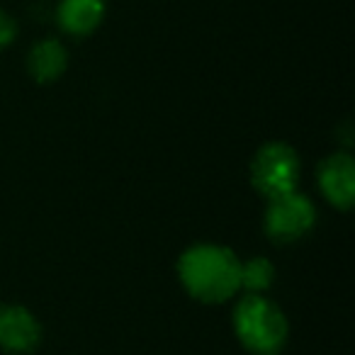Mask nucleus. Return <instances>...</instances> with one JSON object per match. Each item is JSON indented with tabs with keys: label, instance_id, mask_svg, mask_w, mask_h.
Listing matches in <instances>:
<instances>
[{
	"label": "nucleus",
	"instance_id": "f257e3e1",
	"mask_svg": "<svg viewBox=\"0 0 355 355\" xmlns=\"http://www.w3.org/2000/svg\"><path fill=\"white\" fill-rule=\"evenodd\" d=\"M178 275L195 300L214 304V302H224L239 292L241 261L224 246L198 243L180 256Z\"/></svg>",
	"mask_w": 355,
	"mask_h": 355
},
{
	"label": "nucleus",
	"instance_id": "f03ea898",
	"mask_svg": "<svg viewBox=\"0 0 355 355\" xmlns=\"http://www.w3.org/2000/svg\"><path fill=\"white\" fill-rule=\"evenodd\" d=\"M234 329L256 355H277L287 340V319L277 304L263 295H248L234 309Z\"/></svg>",
	"mask_w": 355,
	"mask_h": 355
},
{
	"label": "nucleus",
	"instance_id": "7ed1b4c3",
	"mask_svg": "<svg viewBox=\"0 0 355 355\" xmlns=\"http://www.w3.org/2000/svg\"><path fill=\"white\" fill-rule=\"evenodd\" d=\"M251 180L268 200L292 193L300 180V156L290 144L270 141L253 156Z\"/></svg>",
	"mask_w": 355,
	"mask_h": 355
},
{
	"label": "nucleus",
	"instance_id": "20e7f679",
	"mask_svg": "<svg viewBox=\"0 0 355 355\" xmlns=\"http://www.w3.org/2000/svg\"><path fill=\"white\" fill-rule=\"evenodd\" d=\"M316 222V209L306 195L285 193L280 198H272L266 212V232L272 241L290 243L302 239Z\"/></svg>",
	"mask_w": 355,
	"mask_h": 355
},
{
	"label": "nucleus",
	"instance_id": "39448f33",
	"mask_svg": "<svg viewBox=\"0 0 355 355\" xmlns=\"http://www.w3.org/2000/svg\"><path fill=\"white\" fill-rule=\"evenodd\" d=\"M42 340V326L25 306H0V348L8 353H32Z\"/></svg>",
	"mask_w": 355,
	"mask_h": 355
},
{
	"label": "nucleus",
	"instance_id": "423d86ee",
	"mask_svg": "<svg viewBox=\"0 0 355 355\" xmlns=\"http://www.w3.org/2000/svg\"><path fill=\"white\" fill-rule=\"evenodd\" d=\"M319 185L331 205L348 209L355 198V163L348 153H331L319 166Z\"/></svg>",
	"mask_w": 355,
	"mask_h": 355
},
{
	"label": "nucleus",
	"instance_id": "0eeeda50",
	"mask_svg": "<svg viewBox=\"0 0 355 355\" xmlns=\"http://www.w3.org/2000/svg\"><path fill=\"white\" fill-rule=\"evenodd\" d=\"M105 0H59L56 22L71 37H88L103 25Z\"/></svg>",
	"mask_w": 355,
	"mask_h": 355
},
{
	"label": "nucleus",
	"instance_id": "6e6552de",
	"mask_svg": "<svg viewBox=\"0 0 355 355\" xmlns=\"http://www.w3.org/2000/svg\"><path fill=\"white\" fill-rule=\"evenodd\" d=\"M69 66V51L59 40H42L27 54V71L37 83H51L61 78Z\"/></svg>",
	"mask_w": 355,
	"mask_h": 355
},
{
	"label": "nucleus",
	"instance_id": "1a4fd4ad",
	"mask_svg": "<svg viewBox=\"0 0 355 355\" xmlns=\"http://www.w3.org/2000/svg\"><path fill=\"white\" fill-rule=\"evenodd\" d=\"M275 268L268 258H251L241 263V287H246L251 295H261L263 290L272 285Z\"/></svg>",
	"mask_w": 355,
	"mask_h": 355
},
{
	"label": "nucleus",
	"instance_id": "9d476101",
	"mask_svg": "<svg viewBox=\"0 0 355 355\" xmlns=\"http://www.w3.org/2000/svg\"><path fill=\"white\" fill-rule=\"evenodd\" d=\"M17 37V22L12 20L10 12H6L0 8V49H6L15 42Z\"/></svg>",
	"mask_w": 355,
	"mask_h": 355
}]
</instances>
